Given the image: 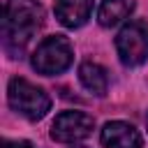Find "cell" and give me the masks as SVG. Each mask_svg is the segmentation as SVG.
I'll list each match as a JSON object with an SVG mask.
<instances>
[{
  "instance_id": "4",
  "label": "cell",
  "mask_w": 148,
  "mask_h": 148,
  "mask_svg": "<svg viewBox=\"0 0 148 148\" xmlns=\"http://www.w3.org/2000/svg\"><path fill=\"white\" fill-rule=\"evenodd\" d=\"M116 51L125 67L143 65L148 60V21L146 18L127 21L116 37Z\"/></svg>"
},
{
  "instance_id": "1",
  "label": "cell",
  "mask_w": 148,
  "mask_h": 148,
  "mask_svg": "<svg viewBox=\"0 0 148 148\" xmlns=\"http://www.w3.org/2000/svg\"><path fill=\"white\" fill-rule=\"evenodd\" d=\"M42 25L44 9L37 0H2V46L12 58L25 53Z\"/></svg>"
},
{
  "instance_id": "10",
  "label": "cell",
  "mask_w": 148,
  "mask_h": 148,
  "mask_svg": "<svg viewBox=\"0 0 148 148\" xmlns=\"http://www.w3.org/2000/svg\"><path fill=\"white\" fill-rule=\"evenodd\" d=\"M2 148H37V146L30 143V141H12V139H5L2 141Z\"/></svg>"
},
{
  "instance_id": "5",
  "label": "cell",
  "mask_w": 148,
  "mask_h": 148,
  "mask_svg": "<svg viewBox=\"0 0 148 148\" xmlns=\"http://www.w3.org/2000/svg\"><path fill=\"white\" fill-rule=\"evenodd\" d=\"M95 130V118L83 111H62L51 125V139L58 143H79Z\"/></svg>"
},
{
  "instance_id": "6",
  "label": "cell",
  "mask_w": 148,
  "mask_h": 148,
  "mask_svg": "<svg viewBox=\"0 0 148 148\" xmlns=\"http://www.w3.org/2000/svg\"><path fill=\"white\" fill-rule=\"evenodd\" d=\"M102 146L104 148H143V139L139 130L123 120H111L102 127Z\"/></svg>"
},
{
  "instance_id": "3",
  "label": "cell",
  "mask_w": 148,
  "mask_h": 148,
  "mask_svg": "<svg viewBox=\"0 0 148 148\" xmlns=\"http://www.w3.org/2000/svg\"><path fill=\"white\" fill-rule=\"evenodd\" d=\"M74 60V49L72 42L65 35H51L39 42V46L32 51V69L44 74V76H56L62 74Z\"/></svg>"
},
{
  "instance_id": "2",
  "label": "cell",
  "mask_w": 148,
  "mask_h": 148,
  "mask_svg": "<svg viewBox=\"0 0 148 148\" xmlns=\"http://www.w3.org/2000/svg\"><path fill=\"white\" fill-rule=\"evenodd\" d=\"M7 102L18 116H23L28 120H42L51 109L49 92L44 88L35 86V83H30L28 79H21V76L9 79Z\"/></svg>"
},
{
  "instance_id": "11",
  "label": "cell",
  "mask_w": 148,
  "mask_h": 148,
  "mask_svg": "<svg viewBox=\"0 0 148 148\" xmlns=\"http://www.w3.org/2000/svg\"><path fill=\"white\" fill-rule=\"evenodd\" d=\"M146 123H148V116H146Z\"/></svg>"
},
{
  "instance_id": "7",
  "label": "cell",
  "mask_w": 148,
  "mask_h": 148,
  "mask_svg": "<svg viewBox=\"0 0 148 148\" xmlns=\"http://www.w3.org/2000/svg\"><path fill=\"white\" fill-rule=\"evenodd\" d=\"M53 9L65 28H81L92 14V0H56Z\"/></svg>"
},
{
  "instance_id": "9",
  "label": "cell",
  "mask_w": 148,
  "mask_h": 148,
  "mask_svg": "<svg viewBox=\"0 0 148 148\" xmlns=\"http://www.w3.org/2000/svg\"><path fill=\"white\" fill-rule=\"evenodd\" d=\"M134 9V0H102L99 12H97V21L104 28H113L118 23H123Z\"/></svg>"
},
{
  "instance_id": "8",
  "label": "cell",
  "mask_w": 148,
  "mask_h": 148,
  "mask_svg": "<svg viewBox=\"0 0 148 148\" xmlns=\"http://www.w3.org/2000/svg\"><path fill=\"white\" fill-rule=\"evenodd\" d=\"M79 81L83 83V88L88 92H92L95 97H104L109 90V76L106 69L97 62H81L79 67Z\"/></svg>"
}]
</instances>
